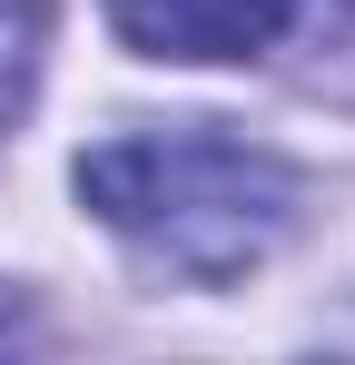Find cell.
Here are the masks:
<instances>
[{
	"mask_svg": "<svg viewBox=\"0 0 355 365\" xmlns=\"http://www.w3.org/2000/svg\"><path fill=\"white\" fill-rule=\"evenodd\" d=\"M296 0H109L118 40L148 60H247L287 30Z\"/></svg>",
	"mask_w": 355,
	"mask_h": 365,
	"instance_id": "2",
	"label": "cell"
},
{
	"mask_svg": "<svg viewBox=\"0 0 355 365\" xmlns=\"http://www.w3.org/2000/svg\"><path fill=\"white\" fill-rule=\"evenodd\" d=\"M40 50H50V0H0V128L30 109Z\"/></svg>",
	"mask_w": 355,
	"mask_h": 365,
	"instance_id": "3",
	"label": "cell"
},
{
	"mask_svg": "<svg viewBox=\"0 0 355 365\" xmlns=\"http://www.w3.org/2000/svg\"><path fill=\"white\" fill-rule=\"evenodd\" d=\"M79 197L109 217L138 257L168 277L227 287L247 277L296 217V168L277 148H247L217 128H168V138H109L79 158Z\"/></svg>",
	"mask_w": 355,
	"mask_h": 365,
	"instance_id": "1",
	"label": "cell"
}]
</instances>
